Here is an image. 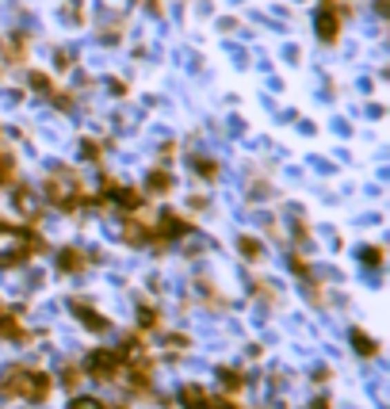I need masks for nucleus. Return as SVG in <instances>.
I'll return each instance as SVG.
<instances>
[{
	"instance_id": "obj_7",
	"label": "nucleus",
	"mask_w": 390,
	"mask_h": 409,
	"mask_svg": "<svg viewBox=\"0 0 390 409\" xmlns=\"http://www.w3.org/2000/svg\"><path fill=\"white\" fill-rule=\"evenodd\" d=\"M108 196L115 199V203L123 207V211H138V207L146 203V196H142V191H134V188H111Z\"/></svg>"
},
{
	"instance_id": "obj_16",
	"label": "nucleus",
	"mask_w": 390,
	"mask_h": 409,
	"mask_svg": "<svg viewBox=\"0 0 390 409\" xmlns=\"http://www.w3.org/2000/svg\"><path fill=\"white\" fill-rule=\"evenodd\" d=\"M157 321H161V314L153 310V306H138V325L142 329H157Z\"/></svg>"
},
{
	"instance_id": "obj_11",
	"label": "nucleus",
	"mask_w": 390,
	"mask_h": 409,
	"mask_svg": "<svg viewBox=\"0 0 390 409\" xmlns=\"http://www.w3.org/2000/svg\"><path fill=\"white\" fill-rule=\"evenodd\" d=\"M218 379H222L226 394H237L241 386H245V375H241V371H233V368H222V371H218Z\"/></svg>"
},
{
	"instance_id": "obj_21",
	"label": "nucleus",
	"mask_w": 390,
	"mask_h": 409,
	"mask_svg": "<svg viewBox=\"0 0 390 409\" xmlns=\"http://www.w3.org/2000/svg\"><path fill=\"white\" fill-rule=\"evenodd\" d=\"M81 157H88V161H96V157H100V146H92V142H81Z\"/></svg>"
},
{
	"instance_id": "obj_6",
	"label": "nucleus",
	"mask_w": 390,
	"mask_h": 409,
	"mask_svg": "<svg viewBox=\"0 0 390 409\" xmlns=\"http://www.w3.org/2000/svg\"><path fill=\"white\" fill-rule=\"evenodd\" d=\"M180 401H184V409H211L207 390H203V386H195V383H188L180 390Z\"/></svg>"
},
{
	"instance_id": "obj_18",
	"label": "nucleus",
	"mask_w": 390,
	"mask_h": 409,
	"mask_svg": "<svg viewBox=\"0 0 390 409\" xmlns=\"http://www.w3.org/2000/svg\"><path fill=\"white\" fill-rule=\"evenodd\" d=\"M360 260H364V264H371V268H375V264L382 260V253H379L375 245H367V249H360Z\"/></svg>"
},
{
	"instance_id": "obj_2",
	"label": "nucleus",
	"mask_w": 390,
	"mask_h": 409,
	"mask_svg": "<svg viewBox=\"0 0 390 409\" xmlns=\"http://www.w3.org/2000/svg\"><path fill=\"white\" fill-rule=\"evenodd\" d=\"M84 371H88L92 379L108 383V379H115L119 371H123V356H119L115 348H92V352L84 356Z\"/></svg>"
},
{
	"instance_id": "obj_24",
	"label": "nucleus",
	"mask_w": 390,
	"mask_h": 409,
	"mask_svg": "<svg viewBox=\"0 0 390 409\" xmlns=\"http://www.w3.org/2000/svg\"><path fill=\"white\" fill-rule=\"evenodd\" d=\"M314 409H333V406H329V398H318V401H314Z\"/></svg>"
},
{
	"instance_id": "obj_14",
	"label": "nucleus",
	"mask_w": 390,
	"mask_h": 409,
	"mask_svg": "<svg viewBox=\"0 0 390 409\" xmlns=\"http://www.w3.org/2000/svg\"><path fill=\"white\" fill-rule=\"evenodd\" d=\"M352 348H356L360 356H375V352H379V344H375L367 333H360V329L352 333Z\"/></svg>"
},
{
	"instance_id": "obj_17",
	"label": "nucleus",
	"mask_w": 390,
	"mask_h": 409,
	"mask_svg": "<svg viewBox=\"0 0 390 409\" xmlns=\"http://www.w3.org/2000/svg\"><path fill=\"white\" fill-rule=\"evenodd\" d=\"M12 172H16V161H12L8 153H0V184H8Z\"/></svg>"
},
{
	"instance_id": "obj_19",
	"label": "nucleus",
	"mask_w": 390,
	"mask_h": 409,
	"mask_svg": "<svg viewBox=\"0 0 390 409\" xmlns=\"http://www.w3.org/2000/svg\"><path fill=\"white\" fill-rule=\"evenodd\" d=\"M61 383H66L69 390H73V386L81 383V371H77V368H66V371H61Z\"/></svg>"
},
{
	"instance_id": "obj_4",
	"label": "nucleus",
	"mask_w": 390,
	"mask_h": 409,
	"mask_svg": "<svg viewBox=\"0 0 390 409\" xmlns=\"http://www.w3.org/2000/svg\"><path fill=\"white\" fill-rule=\"evenodd\" d=\"M69 306H73L77 321H81L84 329H92V333H108V329H111V321H108V318H100V314L92 310L88 303H81V298H73V303H69Z\"/></svg>"
},
{
	"instance_id": "obj_9",
	"label": "nucleus",
	"mask_w": 390,
	"mask_h": 409,
	"mask_svg": "<svg viewBox=\"0 0 390 409\" xmlns=\"http://www.w3.org/2000/svg\"><path fill=\"white\" fill-rule=\"evenodd\" d=\"M54 264H58V272H81L84 268V253H77V249H61Z\"/></svg>"
},
{
	"instance_id": "obj_12",
	"label": "nucleus",
	"mask_w": 390,
	"mask_h": 409,
	"mask_svg": "<svg viewBox=\"0 0 390 409\" xmlns=\"http://www.w3.org/2000/svg\"><path fill=\"white\" fill-rule=\"evenodd\" d=\"M318 35H322L325 42L337 39V16H333V12H322V16H318Z\"/></svg>"
},
{
	"instance_id": "obj_5",
	"label": "nucleus",
	"mask_w": 390,
	"mask_h": 409,
	"mask_svg": "<svg viewBox=\"0 0 390 409\" xmlns=\"http://www.w3.org/2000/svg\"><path fill=\"white\" fill-rule=\"evenodd\" d=\"M0 341H31V336H27V329L19 325V314H12V310H4V306H0Z\"/></svg>"
},
{
	"instance_id": "obj_1",
	"label": "nucleus",
	"mask_w": 390,
	"mask_h": 409,
	"mask_svg": "<svg viewBox=\"0 0 390 409\" xmlns=\"http://www.w3.org/2000/svg\"><path fill=\"white\" fill-rule=\"evenodd\" d=\"M54 390V375L46 371H23V368H12L8 375L0 379V394L4 398H27V401H46Z\"/></svg>"
},
{
	"instance_id": "obj_15",
	"label": "nucleus",
	"mask_w": 390,
	"mask_h": 409,
	"mask_svg": "<svg viewBox=\"0 0 390 409\" xmlns=\"http://www.w3.org/2000/svg\"><path fill=\"white\" fill-rule=\"evenodd\" d=\"M191 169L199 172V176H207V180H215V176H218V164L207 161V157H191Z\"/></svg>"
},
{
	"instance_id": "obj_3",
	"label": "nucleus",
	"mask_w": 390,
	"mask_h": 409,
	"mask_svg": "<svg viewBox=\"0 0 390 409\" xmlns=\"http://www.w3.org/2000/svg\"><path fill=\"white\" fill-rule=\"evenodd\" d=\"M191 229H195V226H191L188 218L165 211V214H161V222H157V229H153V241H157V245H168V241H176V238H188Z\"/></svg>"
},
{
	"instance_id": "obj_23",
	"label": "nucleus",
	"mask_w": 390,
	"mask_h": 409,
	"mask_svg": "<svg viewBox=\"0 0 390 409\" xmlns=\"http://www.w3.org/2000/svg\"><path fill=\"white\" fill-rule=\"evenodd\" d=\"M31 88H50V81H46L42 73H31Z\"/></svg>"
},
{
	"instance_id": "obj_25",
	"label": "nucleus",
	"mask_w": 390,
	"mask_h": 409,
	"mask_svg": "<svg viewBox=\"0 0 390 409\" xmlns=\"http://www.w3.org/2000/svg\"><path fill=\"white\" fill-rule=\"evenodd\" d=\"M12 229H16V226H8V222L0 218V234H12Z\"/></svg>"
},
{
	"instance_id": "obj_10",
	"label": "nucleus",
	"mask_w": 390,
	"mask_h": 409,
	"mask_svg": "<svg viewBox=\"0 0 390 409\" xmlns=\"http://www.w3.org/2000/svg\"><path fill=\"white\" fill-rule=\"evenodd\" d=\"M146 188H150V191H157V196H165V191L173 188V176H168L165 169H153L150 176H146Z\"/></svg>"
},
{
	"instance_id": "obj_8",
	"label": "nucleus",
	"mask_w": 390,
	"mask_h": 409,
	"mask_svg": "<svg viewBox=\"0 0 390 409\" xmlns=\"http://www.w3.org/2000/svg\"><path fill=\"white\" fill-rule=\"evenodd\" d=\"M123 241H126V245H146V241H153V229H146L142 222H126V226H123Z\"/></svg>"
},
{
	"instance_id": "obj_22",
	"label": "nucleus",
	"mask_w": 390,
	"mask_h": 409,
	"mask_svg": "<svg viewBox=\"0 0 390 409\" xmlns=\"http://www.w3.org/2000/svg\"><path fill=\"white\" fill-rule=\"evenodd\" d=\"M168 348H188V336H184V333H173V336H168Z\"/></svg>"
},
{
	"instance_id": "obj_20",
	"label": "nucleus",
	"mask_w": 390,
	"mask_h": 409,
	"mask_svg": "<svg viewBox=\"0 0 390 409\" xmlns=\"http://www.w3.org/2000/svg\"><path fill=\"white\" fill-rule=\"evenodd\" d=\"M73 409H104V401H96V398H73Z\"/></svg>"
},
{
	"instance_id": "obj_13",
	"label": "nucleus",
	"mask_w": 390,
	"mask_h": 409,
	"mask_svg": "<svg viewBox=\"0 0 390 409\" xmlns=\"http://www.w3.org/2000/svg\"><path fill=\"white\" fill-rule=\"evenodd\" d=\"M237 249H241L245 260H260V256H264V245H260L257 238H237Z\"/></svg>"
}]
</instances>
